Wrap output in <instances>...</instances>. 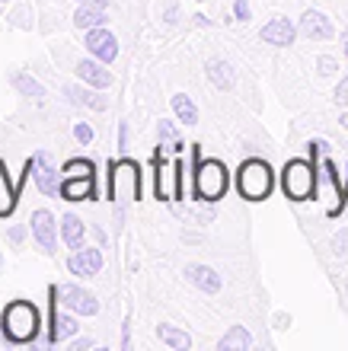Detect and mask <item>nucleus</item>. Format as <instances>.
<instances>
[{"label": "nucleus", "mask_w": 348, "mask_h": 351, "mask_svg": "<svg viewBox=\"0 0 348 351\" xmlns=\"http://www.w3.org/2000/svg\"><path fill=\"white\" fill-rule=\"evenodd\" d=\"M61 176H65V179H73V176H96V167H93V160L73 157L61 167Z\"/></svg>", "instance_id": "393cba45"}, {"label": "nucleus", "mask_w": 348, "mask_h": 351, "mask_svg": "<svg viewBox=\"0 0 348 351\" xmlns=\"http://www.w3.org/2000/svg\"><path fill=\"white\" fill-rule=\"evenodd\" d=\"M176 19H179V10H176V7H170V10H166V23H170V26H173Z\"/></svg>", "instance_id": "f704fd0d"}, {"label": "nucleus", "mask_w": 348, "mask_h": 351, "mask_svg": "<svg viewBox=\"0 0 348 351\" xmlns=\"http://www.w3.org/2000/svg\"><path fill=\"white\" fill-rule=\"evenodd\" d=\"M0 189H3V211H0V217H7V214H13V208H16V198H19V189H10V179L7 173H3V163H0Z\"/></svg>", "instance_id": "a878e982"}, {"label": "nucleus", "mask_w": 348, "mask_h": 351, "mask_svg": "<svg viewBox=\"0 0 348 351\" xmlns=\"http://www.w3.org/2000/svg\"><path fill=\"white\" fill-rule=\"evenodd\" d=\"M316 67H320V77H329V74H336V58H329V55H323L320 61H316Z\"/></svg>", "instance_id": "2f4dec72"}, {"label": "nucleus", "mask_w": 348, "mask_h": 351, "mask_svg": "<svg viewBox=\"0 0 348 351\" xmlns=\"http://www.w3.org/2000/svg\"><path fill=\"white\" fill-rule=\"evenodd\" d=\"M281 192L291 202H307L316 195V167L307 160H288L281 169Z\"/></svg>", "instance_id": "39448f33"}, {"label": "nucleus", "mask_w": 348, "mask_h": 351, "mask_svg": "<svg viewBox=\"0 0 348 351\" xmlns=\"http://www.w3.org/2000/svg\"><path fill=\"white\" fill-rule=\"evenodd\" d=\"M301 36L313 38V42H326V38L336 36V26H332V19L326 16V13H320V10H307L301 16Z\"/></svg>", "instance_id": "4468645a"}, {"label": "nucleus", "mask_w": 348, "mask_h": 351, "mask_svg": "<svg viewBox=\"0 0 348 351\" xmlns=\"http://www.w3.org/2000/svg\"><path fill=\"white\" fill-rule=\"evenodd\" d=\"M77 77H80L86 86H96V90H109L112 86V71L109 64H102L100 58H83V61H77Z\"/></svg>", "instance_id": "ddd939ff"}, {"label": "nucleus", "mask_w": 348, "mask_h": 351, "mask_svg": "<svg viewBox=\"0 0 348 351\" xmlns=\"http://www.w3.org/2000/svg\"><path fill=\"white\" fill-rule=\"evenodd\" d=\"M156 138H160V144H176V141H179V128H176V121H166V119L156 121Z\"/></svg>", "instance_id": "bb28decb"}, {"label": "nucleus", "mask_w": 348, "mask_h": 351, "mask_svg": "<svg viewBox=\"0 0 348 351\" xmlns=\"http://www.w3.org/2000/svg\"><path fill=\"white\" fill-rule=\"evenodd\" d=\"M246 348H253V335L243 326H230L224 339L218 342V351H246Z\"/></svg>", "instance_id": "412c9836"}, {"label": "nucleus", "mask_w": 348, "mask_h": 351, "mask_svg": "<svg viewBox=\"0 0 348 351\" xmlns=\"http://www.w3.org/2000/svg\"><path fill=\"white\" fill-rule=\"evenodd\" d=\"M93 345H96L93 339H77V342L71 345V351H86V348H93Z\"/></svg>", "instance_id": "72a5a7b5"}, {"label": "nucleus", "mask_w": 348, "mask_h": 351, "mask_svg": "<svg viewBox=\"0 0 348 351\" xmlns=\"http://www.w3.org/2000/svg\"><path fill=\"white\" fill-rule=\"evenodd\" d=\"M10 84L16 86L23 96H29V99H45V86L38 84L36 77H29V74H23V71H16V74L10 77Z\"/></svg>", "instance_id": "b1692460"}, {"label": "nucleus", "mask_w": 348, "mask_h": 351, "mask_svg": "<svg viewBox=\"0 0 348 351\" xmlns=\"http://www.w3.org/2000/svg\"><path fill=\"white\" fill-rule=\"evenodd\" d=\"M170 106H173L176 119L183 121V125H198V106H195L185 93H176L173 99H170Z\"/></svg>", "instance_id": "5701e85b"}, {"label": "nucleus", "mask_w": 348, "mask_h": 351, "mask_svg": "<svg viewBox=\"0 0 348 351\" xmlns=\"http://www.w3.org/2000/svg\"><path fill=\"white\" fill-rule=\"evenodd\" d=\"M249 13H253V10H249V0H233V19H237V23H246Z\"/></svg>", "instance_id": "c756f323"}, {"label": "nucleus", "mask_w": 348, "mask_h": 351, "mask_svg": "<svg viewBox=\"0 0 348 351\" xmlns=\"http://www.w3.org/2000/svg\"><path fill=\"white\" fill-rule=\"evenodd\" d=\"M77 3H93V7H109V0H77Z\"/></svg>", "instance_id": "c9c22d12"}, {"label": "nucleus", "mask_w": 348, "mask_h": 351, "mask_svg": "<svg viewBox=\"0 0 348 351\" xmlns=\"http://www.w3.org/2000/svg\"><path fill=\"white\" fill-rule=\"evenodd\" d=\"M156 339H160L166 348H173V351H189L192 348V335L185 332V329H179V326H173V323L156 326Z\"/></svg>", "instance_id": "6ab92c4d"}, {"label": "nucleus", "mask_w": 348, "mask_h": 351, "mask_svg": "<svg viewBox=\"0 0 348 351\" xmlns=\"http://www.w3.org/2000/svg\"><path fill=\"white\" fill-rule=\"evenodd\" d=\"M297 32H301V29L294 26L291 19L275 16V19H268L266 26H262V32H259V38H262L266 45L288 48V45H294V38H297Z\"/></svg>", "instance_id": "f8f14e48"}, {"label": "nucleus", "mask_w": 348, "mask_h": 351, "mask_svg": "<svg viewBox=\"0 0 348 351\" xmlns=\"http://www.w3.org/2000/svg\"><path fill=\"white\" fill-rule=\"evenodd\" d=\"M336 106L348 109V77H342L339 86H336Z\"/></svg>", "instance_id": "473e14b6"}, {"label": "nucleus", "mask_w": 348, "mask_h": 351, "mask_svg": "<svg viewBox=\"0 0 348 351\" xmlns=\"http://www.w3.org/2000/svg\"><path fill=\"white\" fill-rule=\"evenodd\" d=\"M48 300H51V304H48V339L45 342L48 345H61V342H67V339H73L80 326H77V319L71 316V310H67V313L58 310L61 300H58V294L51 291V287H48Z\"/></svg>", "instance_id": "423d86ee"}, {"label": "nucleus", "mask_w": 348, "mask_h": 351, "mask_svg": "<svg viewBox=\"0 0 348 351\" xmlns=\"http://www.w3.org/2000/svg\"><path fill=\"white\" fill-rule=\"evenodd\" d=\"M0 3H10V0H0Z\"/></svg>", "instance_id": "ea45409f"}, {"label": "nucleus", "mask_w": 348, "mask_h": 351, "mask_svg": "<svg viewBox=\"0 0 348 351\" xmlns=\"http://www.w3.org/2000/svg\"><path fill=\"white\" fill-rule=\"evenodd\" d=\"M185 281H189V285H195L198 291H205V294H218V291H220V275L211 265H202V262L185 265Z\"/></svg>", "instance_id": "dca6fc26"}, {"label": "nucleus", "mask_w": 348, "mask_h": 351, "mask_svg": "<svg viewBox=\"0 0 348 351\" xmlns=\"http://www.w3.org/2000/svg\"><path fill=\"white\" fill-rule=\"evenodd\" d=\"M67 271L77 278H96L102 271V250H90V246L73 250L67 259Z\"/></svg>", "instance_id": "9b49d317"}, {"label": "nucleus", "mask_w": 348, "mask_h": 351, "mask_svg": "<svg viewBox=\"0 0 348 351\" xmlns=\"http://www.w3.org/2000/svg\"><path fill=\"white\" fill-rule=\"evenodd\" d=\"M230 189V173L220 160H198L195 163V179H192V195L198 202H220Z\"/></svg>", "instance_id": "f03ea898"}, {"label": "nucleus", "mask_w": 348, "mask_h": 351, "mask_svg": "<svg viewBox=\"0 0 348 351\" xmlns=\"http://www.w3.org/2000/svg\"><path fill=\"white\" fill-rule=\"evenodd\" d=\"M26 169L32 173V182L38 185V192H42V195H48V198L61 195V182H65V176L51 167L48 154H36V157L26 163Z\"/></svg>", "instance_id": "1a4fd4ad"}, {"label": "nucleus", "mask_w": 348, "mask_h": 351, "mask_svg": "<svg viewBox=\"0 0 348 351\" xmlns=\"http://www.w3.org/2000/svg\"><path fill=\"white\" fill-rule=\"evenodd\" d=\"M342 51H345V58H348V26L342 29Z\"/></svg>", "instance_id": "e433bc0d"}, {"label": "nucleus", "mask_w": 348, "mask_h": 351, "mask_svg": "<svg viewBox=\"0 0 348 351\" xmlns=\"http://www.w3.org/2000/svg\"><path fill=\"white\" fill-rule=\"evenodd\" d=\"M339 125H342V128H348V109H345V112H342V119H339Z\"/></svg>", "instance_id": "4c0bfd02"}, {"label": "nucleus", "mask_w": 348, "mask_h": 351, "mask_svg": "<svg viewBox=\"0 0 348 351\" xmlns=\"http://www.w3.org/2000/svg\"><path fill=\"white\" fill-rule=\"evenodd\" d=\"M58 227H61V223H58L55 214L45 211V208L32 211V217H29V230H32V240L38 243V250L45 252V256H55V252H58Z\"/></svg>", "instance_id": "6e6552de"}, {"label": "nucleus", "mask_w": 348, "mask_h": 351, "mask_svg": "<svg viewBox=\"0 0 348 351\" xmlns=\"http://www.w3.org/2000/svg\"><path fill=\"white\" fill-rule=\"evenodd\" d=\"M83 45L90 51L93 58H100L102 64H112L119 58V38L112 36L106 26H96V29H86L83 32Z\"/></svg>", "instance_id": "9d476101"}, {"label": "nucleus", "mask_w": 348, "mask_h": 351, "mask_svg": "<svg viewBox=\"0 0 348 351\" xmlns=\"http://www.w3.org/2000/svg\"><path fill=\"white\" fill-rule=\"evenodd\" d=\"M332 252H336V256H345L348 252V230H342V233L332 237Z\"/></svg>", "instance_id": "7c9ffc66"}, {"label": "nucleus", "mask_w": 348, "mask_h": 351, "mask_svg": "<svg viewBox=\"0 0 348 351\" xmlns=\"http://www.w3.org/2000/svg\"><path fill=\"white\" fill-rule=\"evenodd\" d=\"M208 80L218 90H233V67L227 64V61H220V58H214V61H208Z\"/></svg>", "instance_id": "4be33fe9"}, {"label": "nucleus", "mask_w": 348, "mask_h": 351, "mask_svg": "<svg viewBox=\"0 0 348 351\" xmlns=\"http://www.w3.org/2000/svg\"><path fill=\"white\" fill-rule=\"evenodd\" d=\"M73 138L80 141V144H90L93 141V125L90 121H77V125H73Z\"/></svg>", "instance_id": "c85d7f7f"}, {"label": "nucleus", "mask_w": 348, "mask_h": 351, "mask_svg": "<svg viewBox=\"0 0 348 351\" xmlns=\"http://www.w3.org/2000/svg\"><path fill=\"white\" fill-rule=\"evenodd\" d=\"M61 240H65L67 250H83V240H86V227L77 214H65L61 217Z\"/></svg>", "instance_id": "a211bd4d"}, {"label": "nucleus", "mask_w": 348, "mask_h": 351, "mask_svg": "<svg viewBox=\"0 0 348 351\" xmlns=\"http://www.w3.org/2000/svg\"><path fill=\"white\" fill-rule=\"evenodd\" d=\"M61 198L65 202H93L96 198V176H73L61 182Z\"/></svg>", "instance_id": "2eb2a0df"}, {"label": "nucleus", "mask_w": 348, "mask_h": 351, "mask_svg": "<svg viewBox=\"0 0 348 351\" xmlns=\"http://www.w3.org/2000/svg\"><path fill=\"white\" fill-rule=\"evenodd\" d=\"M0 268H3V256H0Z\"/></svg>", "instance_id": "58836bf2"}, {"label": "nucleus", "mask_w": 348, "mask_h": 351, "mask_svg": "<svg viewBox=\"0 0 348 351\" xmlns=\"http://www.w3.org/2000/svg\"><path fill=\"white\" fill-rule=\"evenodd\" d=\"M42 329V316L38 306L29 300H13L0 310V335L10 345H32Z\"/></svg>", "instance_id": "f257e3e1"}, {"label": "nucleus", "mask_w": 348, "mask_h": 351, "mask_svg": "<svg viewBox=\"0 0 348 351\" xmlns=\"http://www.w3.org/2000/svg\"><path fill=\"white\" fill-rule=\"evenodd\" d=\"M51 291L58 294L61 306L71 310V313H77V316H96L100 313V300H96V294L83 291L80 285H51Z\"/></svg>", "instance_id": "0eeeda50"}, {"label": "nucleus", "mask_w": 348, "mask_h": 351, "mask_svg": "<svg viewBox=\"0 0 348 351\" xmlns=\"http://www.w3.org/2000/svg\"><path fill=\"white\" fill-rule=\"evenodd\" d=\"M65 96L73 102V106H86V109L93 112H106L109 109V99L102 96V90H96V86H67Z\"/></svg>", "instance_id": "f3484780"}, {"label": "nucleus", "mask_w": 348, "mask_h": 351, "mask_svg": "<svg viewBox=\"0 0 348 351\" xmlns=\"http://www.w3.org/2000/svg\"><path fill=\"white\" fill-rule=\"evenodd\" d=\"M73 26L77 29H96V26H106V7H93V3H80L77 13H73Z\"/></svg>", "instance_id": "aec40b11"}, {"label": "nucleus", "mask_w": 348, "mask_h": 351, "mask_svg": "<svg viewBox=\"0 0 348 351\" xmlns=\"http://www.w3.org/2000/svg\"><path fill=\"white\" fill-rule=\"evenodd\" d=\"M106 195L119 204L121 202H138L141 198V167L135 160H115V163H109Z\"/></svg>", "instance_id": "20e7f679"}, {"label": "nucleus", "mask_w": 348, "mask_h": 351, "mask_svg": "<svg viewBox=\"0 0 348 351\" xmlns=\"http://www.w3.org/2000/svg\"><path fill=\"white\" fill-rule=\"evenodd\" d=\"M29 233H32V230H29L26 223H13V227H10V233H7V237H10V243H13V246H23V243H26V237H29Z\"/></svg>", "instance_id": "cd10ccee"}, {"label": "nucleus", "mask_w": 348, "mask_h": 351, "mask_svg": "<svg viewBox=\"0 0 348 351\" xmlns=\"http://www.w3.org/2000/svg\"><path fill=\"white\" fill-rule=\"evenodd\" d=\"M237 189L246 202H266L275 189V173L266 160H246L237 169Z\"/></svg>", "instance_id": "7ed1b4c3"}]
</instances>
